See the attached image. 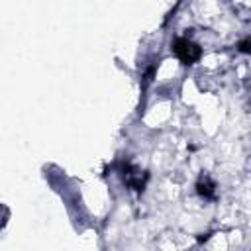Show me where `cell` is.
I'll use <instances>...</instances> for the list:
<instances>
[{"mask_svg":"<svg viewBox=\"0 0 251 251\" xmlns=\"http://www.w3.org/2000/svg\"><path fill=\"white\" fill-rule=\"evenodd\" d=\"M175 53H176L186 65H190L192 61H196V59L200 57V47L194 45V43L188 41V39H178V41L175 43Z\"/></svg>","mask_w":251,"mask_h":251,"instance_id":"1","label":"cell"}]
</instances>
